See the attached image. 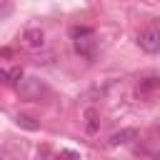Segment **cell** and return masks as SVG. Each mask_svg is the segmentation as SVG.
Segmentation results:
<instances>
[{"instance_id":"obj_1","label":"cell","mask_w":160,"mask_h":160,"mask_svg":"<svg viewBox=\"0 0 160 160\" xmlns=\"http://www.w3.org/2000/svg\"><path fill=\"white\" fill-rule=\"evenodd\" d=\"M70 40H72V48L78 55H82L85 60H92L95 58V50H98V40H95V32L85 25H75L70 28Z\"/></svg>"},{"instance_id":"obj_2","label":"cell","mask_w":160,"mask_h":160,"mask_svg":"<svg viewBox=\"0 0 160 160\" xmlns=\"http://www.w3.org/2000/svg\"><path fill=\"white\" fill-rule=\"evenodd\" d=\"M138 45L150 52V55H158L160 52V25H148L145 30L138 32Z\"/></svg>"},{"instance_id":"obj_3","label":"cell","mask_w":160,"mask_h":160,"mask_svg":"<svg viewBox=\"0 0 160 160\" xmlns=\"http://www.w3.org/2000/svg\"><path fill=\"white\" fill-rule=\"evenodd\" d=\"M158 92H160V78L150 75V78H142V80L138 82V98L150 100V98H152V95H158Z\"/></svg>"},{"instance_id":"obj_4","label":"cell","mask_w":160,"mask_h":160,"mask_svg":"<svg viewBox=\"0 0 160 160\" xmlns=\"http://www.w3.org/2000/svg\"><path fill=\"white\" fill-rule=\"evenodd\" d=\"M22 40H25V45H28L30 50H38V48L45 45V32H42L40 28H30V30H25Z\"/></svg>"},{"instance_id":"obj_5","label":"cell","mask_w":160,"mask_h":160,"mask_svg":"<svg viewBox=\"0 0 160 160\" xmlns=\"http://www.w3.org/2000/svg\"><path fill=\"white\" fill-rule=\"evenodd\" d=\"M130 138H135V130H120V132H115L112 138H110V145L115 148V145H122V142H128Z\"/></svg>"},{"instance_id":"obj_6","label":"cell","mask_w":160,"mask_h":160,"mask_svg":"<svg viewBox=\"0 0 160 160\" xmlns=\"http://www.w3.org/2000/svg\"><path fill=\"white\" fill-rule=\"evenodd\" d=\"M2 78L8 85H18V80L22 78V70L20 68H12V70H2Z\"/></svg>"},{"instance_id":"obj_7","label":"cell","mask_w":160,"mask_h":160,"mask_svg":"<svg viewBox=\"0 0 160 160\" xmlns=\"http://www.w3.org/2000/svg\"><path fill=\"white\" fill-rule=\"evenodd\" d=\"M85 120H88V122H85L88 132H95V130H98V112H95V110H88V112H85Z\"/></svg>"},{"instance_id":"obj_8","label":"cell","mask_w":160,"mask_h":160,"mask_svg":"<svg viewBox=\"0 0 160 160\" xmlns=\"http://www.w3.org/2000/svg\"><path fill=\"white\" fill-rule=\"evenodd\" d=\"M58 160H80V155L75 150H60L58 152Z\"/></svg>"},{"instance_id":"obj_9","label":"cell","mask_w":160,"mask_h":160,"mask_svg":"<svg viewBox=\"0 0 160 160\" xmlns=\"http://www.w3.org/2000/svg\"><path fill=\"white\" fill-rule=\"evenodd\" d=\"M10 10H12V0H2V10H0V18L5 20V18L10 15Z\"/></svg>"},{"instance_id":"obj_10","label":"cell","mask_w":160,"mask_h":160,"mask_svg":"<svg viewBox=\"0 0 160 160\" xmlns=\"http://www.w3.org/2000/svg\"><path fill=\"white\" fill-rule=\"evenodd\" d=\"M18 122H20V125H25V128H30V130H35V128H38V125H35V122H30V118H25V115H20V118H18Z\"/></svg>"},{"instance_id":"obj_11","label":"cell","mask_w":160,"mask_h":160,"mask_svg":"<svg viewBox=\"0 0 160 160\" xmlns=\"http://www.w3.org/2000/svg\"><path fill=\"white\" fill-rule=\"evenodd\" d=\"M8 160H12V158H8Z\"/></svg>"}]
</instances>
